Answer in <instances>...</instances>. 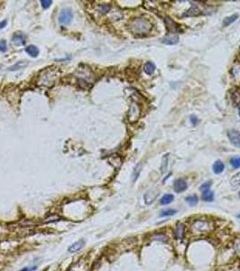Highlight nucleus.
<instances>
[{"instance_id":"obj_22","label":"nucleus","mask_w":240,"mask_h":271,"mask_svg":"<svg viewBox=\"0 0 240 271\" xmlns=\"http://www.w3.org/2000/svg\"><path fill=\"white\" fill-rule=\"evenodd\" d=\"M199 202V199L196 195H190L186 198V203L190 206H195Z\"/></svg>"},{"instance_id":"obj_35","label":"nucleus","mask_w":240,"mask_h":271,"mask_svg":"<svg viewBox=\"0 0 240 271\" xmlns=\"http://www.w3.org/2000/svg\"><path fill=\"white\" fill-rule=\"evenodd\" d=\"M37 268L36 266H33V267H26V268H24L23 269H21L20 271H34Z\"/></svg>"},{"instance_id":"obj_5","label":"nucleus","mask_w":240,"mask_h":271,"mask_svg":"<svg viewBox=\"0 0 240 271\" xmlns=\"http://www.w3.org/2000/svg\"><path fill=\"white\" fill-rule=\"evenodd\" d=\"M72 19V12L71 9L66 8L63 9L59 15V21L61 24H68Z\"/></svg>"},{"instance_id":"obj_27","label":"nucleus","mask_w":240,"mask_h":271,"mask_svg":"<svg viewBox=\"0 0 240 271\" xmlns=\"http://www.w3.org/2000/svg\"><path fill=\"white\" fill-rule=\"evenodd\" d=\"M176 213V211L175 210H173V209H169V210H164L161 213L160 216L161 217H167V216H173Z\"/></svg>"},{"instance_id":"obj_7","label":"nucleus","mask_w":240,"mask_h":271,"mask_svg":"<svg viewBox=\"0 0 240 271\" xmlns=\"http://www.w3.org/2000/svg\"><path fill=\"white\" fill-rule=\"evenodd\" d=\"M187 188H188V183H187V182H186L184 179L179 178V179H177L174 182L173 189H174V191L177 193H180V192H184Z\"/></svg>"},{"instance_id":"obj_8","label":"nucleus","mask_w":240,"mask_h":271,"mask_svg":"<svg viewBox=\"0 0 240 271\" xmlns=\"http://www.w3.org/2000/svg\"><path fill=\"white\" fill-rule=\"evenodd\" d=\"M164 22H165V24H166V27H167L168 31L171 33V34H175L179 31V27L177 26V24H175V22L171 18V17H165L164 19Z\"/></svg>"},{"instance_id":"obj_37","label":"nucleus","mask_w":240,"mask_h":271,"mask_svg":"<svg viewBox=\"0 0 240 271\" xmlns=\"http://www.w3.org/2000/svg\"><path fill=\"white\" fill-rule=\"evenodd\" d=\"M237 218H238V219H240V214H238V215H237Z\"/></svg>"},{"instance_id":"obj_12","label":"nucleus","mask_w":240,"mask_h":271,"mask_svg":"<svg viewBox=\"0 0 240 271\" xmlns=\"http://www.w3.org/2000/svg\"><path fill=\"white\" fill-rule=\"evenodd\" d=\"M12 42L16 45H23L25 43V36L21 33H15L13 35Z\"/></svg>"},{"instance_id":"obj_21","label":"nucleus","mask_w":240,"mask_h":271,"mask_svg":"<svg viewBox=\"0 0 240 271\" xmlns=\"http://www.w3.org/2000/svg\"><path fill=\"white\" fill-rule=\"evenodd\" d=\"M169 154H164L163 156V159H162V164H161V170H162V173L164 174L166 172V170L168 168V162H169Z\"/></svg>"},{"instance_id":"obj_16","label":"nucleus","mask_w":240,"mask_h":271,"mask_svg":"<svg viewBox=\"0 0 240 271\" xmlns=\"http://www.w3.org/2000/svg\"><path fill=\"white\" fill-rule=\"evenodd\" d=\"M155 64L153 63L152 62H147L146 64H145V67H144V71L147 75H152V74L155 72Z\"/></svg>"},{"instance_id":"obj_28","label":"nucleus","mask_w":240,"mask_h":271,"mask_svg":"<svg viewBox=\"0 0 240 271\" xmlns=\"http://www.w3.org/2000/svg\"><path fill=\"white\" fill-rule=\"evenodd\" d=\"M232 101L235 106H237L240 102V93L238 91H235L232 95Z\"/></svg>"},{"instance_id":"obj_1","label":"nucleus","mask_w":240,"mask_h":271,"mask_svg":"<svg viewBox=\"0 0 240 271\" xmlns=\"http://www.w3.org/2000/svg\"><path fill=\"white\" fill-rule=\"evenodd\" d=\"M152 28H153L152 23L148 19L143 18V17L134 19L130 24V30L132 33L139 36L147 35Z\"/></svg>"},{"instance_id":"obj_3","label":"nucleus","mask_w":240,"mask_h":271,"mask_svg":"<svg viewBox=\"0 0 240 271\" xmlns=\"http://www.w3.org/2000/svg\"><path fill=\"white\" fill-rule=\"evenodd\" d=\"M140 117V109L139 106L136 103H132L130 106V109L128 111V119L129 121L134 123L138 120Z\"/></svg>"},{"instance_id":"obj_39","label":"nucleus","mask_w":240,"mask_h":271,"mask_svg":"<svg viewBox=\"0 0 240 271\" xmlns=\"http://www.w3.org/2000/svg\"><path fill=\"white\" fill-rule=\"evenodd\" d=\"M238 195H239V198H240V192H239V193H238Z\"/></svg>"},{"instance_id":"obj_14","label":"nucleus","mask_w":240,"mask_h":271,"mask_svg":"<svg viewBox=\"0 0 240 271\" xmlns=\"http://www.w3.org/2000/svg\"><path fill=\"white\" fill-rule=\"evenodd\" d=\"M238 18V15L237 14H234V15H229V16H227L226 18H224L223 22H222V24L223 26L226 27V26H228L230 25L231 24H233L234 22H236Z\"/></svg>"},{"instance_id":"obj_33","label":"nucleus","mask_w":240,"mask_h":271,"mask_svg":"<svg viewBox=\"0 0 240 271\" xmlns=\"http://www.w3.org/2000/svg\"><path fill=\"white\" fill-rule=\"evenodd\" d=\"M7 51V42L5 40L0 41V51Z\"/></svg>"},{"instance_id":"obj_2","label":"nucleus","mask_w":240,"mask_h":271,"mask_svg":"<svg viewBox=\"0 0 240 271\" xmlns=\"http://www.w3.org/2000/svg\"><path fill=\"white\" fill-rule=\"evenodd\" d=\"M191 230L195 233H207V232H210L213 230V223L210 220H196L192 224Z\"/></svg>"},{"instance_id":"obj_13","label":"nucleus","mask_w":240,"mask_h":271,"mask_svg":"<svg viewBox=\"0 0 240 271\" xmlns=\"http://www.w3.org/2000/svg\"><path fill=\"white\" fill-rule=\"evenodd\" d=\"M212 169H213V172L216 174V175H219L221 173H223L224 169H225V165L220 161H216L214 164H213V166H212Z\"/></svg>"},{"instance_id":"obj_26","label":"nucleus","mask_w":240,"mask_h":271,"mask_svg":"<svg viewBox=\"0 0 240 271\" xmlns=\"http://www.w3.org/2000/svg\"><path fill=\"white\" fill-rule=\"evenodd\" d=\"M141 170H142V165H141V164H140V165H137L136 166L135 170H134V172H133L134 181H136V180L138 178L139 175H140V173H141Z\"/></svg>"},{"instance_id":"obj_17","label":"nucleus","mask_w":240,"mask_h":271,"mask_svg":"<svg viewBox=\"0 0 240 271\" xmlns=\"http://www.w3.org/2000/svg\"><path fill=\"white\" fill-rule=\"evenodd\" d=\"M231 73H232V77L237 81H240V64L236 63L235 65L233 66L232 70H231Z\"/></svg>"},{"instance_id":"obj_36","label":"nucleus","mask_w":240,"mask_h":271,"mask_svg":"<svg viewBox=\"0 0 240 271\" xmlns=\"http://www.w3.org/2000/svg\"><path fill=\"white\" fill-rule=\"evenodd\" d=\"M7 24H8L7 20H4V21H2V22L0 23V29H3V28L7 25Z\"/></svg>"},{"instance_id":"obj_6","label":"nucleus","mask_w":240,"mask_h":271,"mask_svg":"<svg viewBox=\"0 0 240 271\" xmlns=\"http://www.w3.org/2000/svg\"><path fill=\"white\" fill-rule=\"evenodd\" d=\"M159 195V189L158 188H153L148 191L145 194V202L146 204H151L156 197Z\"/></svg>"},{"instance_id":"obj_25","label":"nucleus","mask_w":240,"mask_h":271,"mask_svg":"<svg viewBox=\"0 0 240 271\" xmlns=\"http://www.w3.org/2000/svg\"><path fill=\"white\" fill-rule=\"evenodd\" d=\"M230 164L234 168H240V156H234L230 160Z\"/></svg>"},{"instance_id":"obj_18","label":"nucleus","mask_w":240,"mask_h":271,"mask_svg":"<svg viewBox=\"0 0 240 271\" xmlns=\"http://www.w3.org/2000/svg\"><path fill=\"white\" fill-rule=\"evenodd\" d=\"M25 51L32 57H36L39 54V49L35 45H29L28 47L25 48Z\"/></svg>"},{"instance_id":"obj_38","label":"nucleus","mask_w":240,"mask_h":271,"mask_svg":"<svg viewBox=\"0 0 240 271\" xmlns=\"http://www.w3.org/2000/svg\"><path fill=\"white\" fill-rule=\"evenodd\" d=\"M238 111H239L238 113H239V116H240V107H239V109H238Z\"/></svg>"},{"instance_id":"obj_4","label":"nucleus","mask_w":240,"mask_h":271,"mask_svg":"<svg viewBox=\"0 0 240 271\" xmlns=\"http://www.w3.org/2000/svg\"><path fill=\"white\" fill-rule=\"evenodd\" d=\"M227 137L234 147L240 148V132L236 129H230L227 132Z\"/></svg>"},{"instance_id":"obj_9","label":"nucleus","mask_w":240,"mask_h":271,"mask_svg":"<svg viewBox=\"0 0 240 271\" xmlns=\"http://www.w3.org/2000/svg\"><path fill=\"white\" fill-rule=\"evenodd\" d=\"M201 15V11L200 9L197 7L195 4L191 5V8H189V10H187L185 13L182 14L183 17H188V16H197V15Z\"/></svg>"},{"instance_id":"obj_34","label":"nucleus","mask_w":240,"mask_h":271,"mask_svg":"<svg viewBox=\"0 0 240 271\" xmlns=\"http://www.w3.org/2000/svg\"><path fill=\"white\" fill-rule=\"evenodd\" d=\"M190 122L192 123V125L193 126H196L198 123H199V120H198V117H196V116H190Z\"/></svg>"},{"instance_id":"obj_10","label":"nucleus","mask_w":240,"mask_h":271,"mask_svg":"<svg viewBox=\"0 0 240 271\" xmlns=\"http://www.w3.org/2000/svg\"><path fill=\"white\" fill-rule=\"evenodd\" d=\"M85 245V241L84 240H80L79 241L75 242L74 244H72L69 249H68V251L70 253H76L78 251H80V249H82Z\"/></svg>"},{"instance_id":"obj_29","label":"nucleus","mask_w":240,"mask_h":271,"mask_svg":"<svg viewBox=\"0 0 240 271\" xmlns=\"http://www.w3.org/2000/svg\"><path fill=\"white\" fill-rule=\"evenodd\" d=\"M59 220H61V217L57 216V215H51L50 217H48L47 219H45L44 221V223H49V222H54V221H58Z\"/></svg>"},{"instance_id":"obj_11","label":"nucleus","mask_w":240,"mask_h":271,"mask_svg":"<svg viewBox=\"0 0 240 271\" xmlns=\"http://www.w3.org/2000/svg\"><path fill=\"white\" fill-rule=\"evenodd\" d=\"M184 233H185V226L182 223H178L177 226L175 228L174 230V237L178 240H182V238L184 237Z\"/></svg>"},{"instance_id":"obj_20","label":"nucleus","mask_w":240,"mask_h":271,"mask_svg":"<svg viewBox=\"0 0 240 271\" xmlns=\"http://www.w3.org/2000/svg\"><path fill=\"white\" fill-rule=\"evenodd\" d=\"M202 199L205 202H212L214 200V192L210 190L202 192Z\"/></svg>"},{"instance_id":"obj_32","label":"nucleus","mask_w":240,"mask_h":271,"mask_svg":"<svg viewBox=\"0 0 240 271\" xmlns=\"http://www.w3.org/2000/svg\"><path fill=\"white\" fill-rule=\"evenodd\" d=\"M51 3H52V2L50 1V0H42V1H41L42 7H43L44 8H45V9H46V8H50V6L51 5Z\"/></svg>"},{"instance_id":"obj_30","label":"nucleus","mask_w":240,"mask_h":271,"mask_svg":"<svg viewBox=\"0 0 240 271\" xmlns=\"http://www.w3.org/2000/svg\"><path fill=\"white\" fill-rule=\"evenodd\" d=\"M234 249H235L236 254L240 257V239H237V240L235 241V243H234Z\"/></svg>"},{"instance_id":"obj_15","label":"nucleus","mask_w":240,"mask_h":271,"mask_svg":"<svg viewBox=\"0 0 240 271\" xmlns=\"http://www.w3.org/2000/svg\"><path fill=\"white\" fill-rule=\"evenodd\" d=\"M179 42V37L177 35H170V36L165 37L163 38V43L165 44H168V45H173V44H176Z\"/></svg>"},{"instance_id":"obj_24","label":"nucleus","mask_w":240,"mask_h":271,"mask_svg":"<svg viewBox=\"0 0 240 271\" xmlns=\"http://www.w3.org/2000/svg\"><path fill=\"white\" fill-rule=\"evenodd\" d=\"M230 183L234 185V186H238L240 185V172H238L237 174H236L235 176H233L230 180Z\"/></svg>"},{"instance_id":"obj_40","label":"nucleus","mask_w":240,"mask_h":271,"mask_svg":"<svg viewBox=\"0 0 240 271\" xmlns=\"http://www.w3.org/2000/svg\"><path fill=\"white\" fill-rule=\"evenodd\" d=\"M239 54H240V49H239Z\"/></svg>"},{"instance_id":"obj_19","label":"nucleus","mask_w":240,"mask_h":271,"mask_svg":"<svg viewBox=\"0 0 240 271\" xmlns=\"http://www.w3.org/2000/svg\"><path fill=\"white\" fill-rule=\"evenodd\" d=\"M173 200H174V197H173V194H170V193H168V194H164L163 197L161 198V204H163V205H166V204H170L171 203H173Z\"/></svg>"},{"instance_id":"obj_23","label":"nucleus","mask_w":240,"mask_h":271,"mask_svg":"<svg viewBox=\"0 0 240 271\" xmlns=\"http://www.w3.org/2000/svg\"><path fill=\"white\" fill-rule=\"evenodd\" d=\"M111 7L109 5H107V4H103V5H100L97 8V10L100 13V14H107L110 10Z\"/></svg>"},{"instance_id":"obj_31","label":"nucleus","mask_w":240,"mask_h":271,"mask_svg":"<svg viewBox=\"0 0 240 271\" xmlns=\"http://www.w3.org/2000/svg\"><path fill=\"white\" fill-rule=\"evenodd\" d=\"M211 181H208V182H206V183H204L200 187V190L201 191V192H204V191H207V190H210L211 189Z\"/></svg>"}]
</instances>
